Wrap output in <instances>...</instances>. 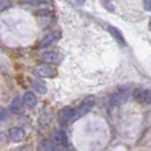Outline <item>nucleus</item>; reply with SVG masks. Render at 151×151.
Wrapping results in <instances>:
<instances>
[{
    "label": "nucleus",
    "mask_w": 151,
    "mask_h": 151,
    "mask_svg": "<svg viewBox=\"0 0 151 151\" xmlns=\"http://www.w3.org/2000/svg\"><path fill=\"white\" fill-rule=\"evenodd\" d=\"M23 102H24V106L27 107H35L37 104V97L35 93L32 91H27L23 97Z\"/></svg>",
    "instance_id": "obj_12"
},
{
    "label": "nucleus",
    "mask_w": 151,
    "mask_h": 151,
    "mask_svg": "<svg viewBox=\"0 0 151 151\" xmlns=\"http://www.w3.org/2000/svg\"><path fill=\"white\" fill-rule=\"evenodd\" d=\"M76 3H77L78 5H81V4H83V3H85V0H76Z\"/></svg>",
    "instance_id": "obj_18"
},
{
    "label": "nucleus",
    "mask_w": 151,
    "mask_h": 151,
    "mask_svg": "<svg viewBox=\"0 0 151 151\" xmlns=\"http://www.w3.org/2000/svg\"><path fill=\"white\" fill-rule=\"evenodd\" d=\"M24 110V102L20 97H15L13 101L11 102V106H9V111L12 114H21Z\"/></svg>",
    "instance_id": "obj_11"
},
{
    "label": "nucleus",
    "mask_w": 151,
    "mask_h": 151,
    "mask_svg": "<svg viewBox=\"0 0 151 151\" xmlns=\"http://www.w3.org/2000/svg\"><path fill=\"white\" fill-rule=\"evenodd\" d=\"M33 73L40 78H48V77H55L56 70L50 66V64H41V65H37L33 69Z\"/></svg>",
    "instance_id": "obj_3"
},
{
    "label": "nucleus",
    "mask_w": 151,
    "mask_h": 151,
    "mask_svg": "<svg viewBox=\"0 0 151 151\" xmlns=\"http://www.w3.org/2000/svg\"><path fill=\"white\" fill-rule=\"evenodd\" d=\"M143 3V8L146 11H151V0H142Z\"/></svg>",
    "instance_id": "obj_17"
},
{
    "label": "nucleus",
    "mask_w": 151,
    "mask_h": 151,
    "mask_svg": "<svg viewBox=\"0 0 151 151\" xmlns=\"http://www.w3.org/2000/svg\"><path fill=\"white\" fill-rule=\"evenodd\" d=\"M52 139L57 146L60 147H68V135L63 130H56L52 134Z\"/></svg>",
    "instance_id": "obj_6"
},
{
    "label": "nucleus",
    "mask_w": 151,
    "mask_h": 151,
    "mask_svg": "<svg viewBox=\"0 0 151 151\" xmlns=\"http://www.w3.org/2000/svg\"><path fill=\"white\" fill-rule=\"evenodd\" d=\"M50 0H21V3L24 4H29V5H41V4H47Z\"/></svg>",
    "instance_id": "obj_15"
},
{
    "label": "nucleus",
    "mask_w": 151,
    "mask_h": 151,
    "mask_svg": "<svg viewBox=\"0 0 151 151\" xmlns=\"http://www.w3.org/2000/svg\"><path fill=\"white\" fill-rule=\"evenodd\" d=\"M107 32L111 35L113 39H114L119 45H123V47L126 45L125 37H123V35L121 33V31H119L118 28H115V27H111V25H107Z\"/></svg>",
    "instance_id": "obj_10"
},
{
    "label": "nucleus",
    "mask_w": 151,
    "mask_h": 151,
    "mask_svg": "<svg viewBox=\"0 0 151 151\" xmlns=\"http://www.w3.org/2000/svg\"><path fill=\"white\" fill-rule=\"evenodd\" d=\"M101 4L104 5V7L106 8L109 12H114V11H115V5L113 4L110 0H101Z\"/></svg>",
    "instance_id": "obj_16"
},
{
    "label": "nucleus",
    "mask_w": 151,
    "mask_h": 151,
    "mask_svg": "<svg viewBox=\"0 0 151 151\" xmlns=\"http://www.w3.org/2000/svg\"><path fill=\"white\" fill-rule=\"evenodd\" d=\"M125 102V94L122 91H117L111 96L110 98V106L111 107H119L121 105Z\"/></svg>",
    "instance_id": "obj_13"
},
{
    "label": "nucleus",
    "mask_w": 151,
    "mask_h": 151,
    "mask_svg": "<svg viewBox=\"0 0 151 151\" xmlns=\"http://www.w3.org/2000/svg\"><path fill=\"white\" fill-rule=\"evenodd\" d=\"M32 88H33L35 90H36L37 93H40V94H45V93H47V85H45L44 81L39 80V78L32 81Z\"/></svg>",
    "instance_id": "obj_14"
},
{
    "label": "nucleus",
    "mask_w": 151,
    "mask_h": 151,
    "mask_svg": "<svg viewBox=\"0 0 151 151\" xmlns=\"http://www.w3.org/2000/svg\"><path fill=\"white\" fill-rule=\"evenodd\" d=\"M149 29L151 31V17H150V20H149Z\"/></svg>",
    "instance_id": "obj_19"
},
{
    "label": "nucleus",
    "mask_w": 151,
    "mask_h": 151,
    "mask_svg": "<svg viewBox=\"0 0 151 151\" xmlns=\"http://www.w3.org/2000/svg\"><path fill=\"white\" fill-rule=\"evenodd\" d=\"M8 138H9V141L13 142V143H19V142L24 141L25 133H24V130L20 127H12L8 131Z\"/></svg>",
    "instance_id": "obj_7"
},
{
    "label": "nucleus",
    "mask_w": 151,
    "mask_h": 151,
    "mask_svg": "<svg viewBox=\"0 0 151 151\" xmlns=\"http://www.w3.org/2000/svg\"><path fill=\"white\" fill-rule=\"evenodd\" d=\"M41 60L47 64H50V65H57V64H60L61 57L58 53L52 52V50H48V52H44L41 55Z\"/></svg>",
    "instance_id": "obj_8"
},
{
    "label": "nucleus",
    "mask_w": 151,
    "mask_h": 151,
    "mask_svg": "<svg viewBox=\"0 0 151 151\" xmlns=\"http://www.w3.org/2000/svg\"><path fill=\"white\" fill-rule=\"evenodd\" d=\"M96 105V98L93 96H88L86 98H83V101L80 104V106L77 107V117H83L86 115Z\"/></svg>",
    "instance_id": "obj_2"
},
{
    "label": "nucleus",
    "mask_w": 151,
    "mask_h": 151,
    "mask_svg": "<svg viewBox=\"0 0 151 151\" xmlns=\"http://www.w3.org/2000/svg\"><path fill=\"white\" fill-rule=\"evenodd\" d=\"M61 32L60 31H50L49 33H47L39 42V48H48L50 45H53L57 40H60Z\"/></svg>",
    "instance_id": "obj_4"
},
{
    "label": "nucleus",
    "mask_w": 151,
    "mask_h": 151,
    "mask_svg": "<svg viewBox=\"0 0 151 151\" xmlns=\"http://www.w3.org/2000/svg\"><path fill=\"white\" fill-rule=\"evenodd\" d=\"M134 99L142 105H151V90L147 89H135L133 93Z\"/></svg>",
    "instance_id": "obj_5"
},
{
    "label": "nucleus",
    "mask_w": 151,
    "mask_h": 151,
    "mask_svg": "<svg viewBox=\"0 0 151 151\" xmlns=\"http://www.w3.org/2000/svg\"><path fill=\"white\" fill-rule=\"evenodd\" d=\"M76 118H78L77 117V110L73 109V107L66 106V107H64V109H61L60 111H58L57 122L63 126H66V125H69V123L73 122Z\"/></svg>",
    "instance_id": "obj_1"
},
{
    "label": "nucleus",
    "mask_w": 151,
    "mask_h": 151,
    "mask_svg": "<svg viewBox=\"0 0 151 151\" xmlns=\"http://www.w3.org/2000/svg\"><path fill=\"white\" fill-rule=\"evenodd\" d=\"M37 151H61V149L55 142H50L49 139H42L37 146Z\"/></svg>",
    "instance_id": "obj_9"
}]
</instances>
